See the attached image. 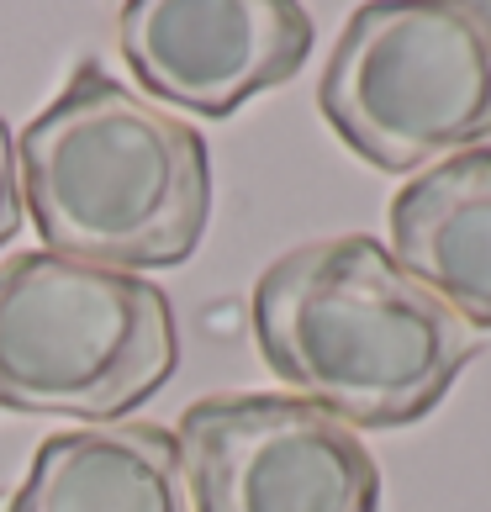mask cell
Returning a JSON list of instances; mask_svg holds the SVG:
<instances>
[{
    "instance_id": "obj_1",
    "label": "cell",
    "mask_w": 491,
    "mask_h": 512,
    "mask_svg": "<svg viewBox=\"0 0 491 512\" xmlns=\"http://www.w3.org/2000/svg\"><path fill=\"white\" fill-rule=\"evenodd\" d=\"M259 354L344 428L423 423L481 354V333L370 233L317 238L254 280Z\"/></svg>"
},
{
    "instance_id": "obj_2",
    "label": "cell",
    "mask_w": 491,
    "mask_h": 512,
    "mask_svg": "<svg viewBox=\"0 0 491 512\" xmlns=\"http://www.w3.org/2000/svg\"><path fill=\"white\" fill-rule=\"evenodd\" d=\"M22 201L48 254L101 270H175L212 222L206 138L85 59L16 143Z\"/></svg>"
},
{
    "instance_id": "obj_3",
    "label": "cell",
    "mask_w": 491,
    "mask_h": 512,
    "mask_svg": "<svg viewBox=\"0 0 491 512\" xmlns=\"http://www.w3.org/2000/svg\"><path fill=\"white\" fill-rule=\"evenodd\" d=\"M180 370L169 296L48 249L0 264V412L117 423Z\"/></svg>"
},
{
    "instance_id": "obj_4",
    "label": "cell",
    "mask_w": 491,
    "mask_h": 512,
    "mask_svg": "<svg viewBox=\"0 0 491 512\" xmlns=\"http://www.w3.org/2000/svg\"><path fill=\"white\" fill-rule=\"evenodd\" d=\"M317 111L360 164L407 175L491 138V0L360 6L338 32Z\"/></svg>"
},
{
    "instance_id": "obj_5",
    "label": "cell",
    "mask_w": 491,
    "mask_h": 512,
    "mask_svg": "<svg viewBox=\"0 0 491 512\" xmlns=\"http://www.w3.org/2000/svg\"><path fill=\"white\" fill-rule=\"evenodd\" d=\"M191 512H381V465L354 428L291 391H222L180 412Z\"/></svg>"
},
{
    "instance_id": "obj_6",
    "label": "cell",
    "mask_w": 491,
    "mask_h": 512,
    "mask_svg": "<svg viewBox=\"0 0 491 512\" xmlns=\"http://www.w3.org/2000/svg\"><path fill=\"white\" fill-rule=\"evenodd\" d=\"M117 43L148 96L196 117H233L312 59L317 27L291 0H132Z\"/></svg>"
},
{
    "instance_id": "obj_7",
    "label": "cell",
    "mask_w": 491,
    "mask_h": 512,
    "mask_svg": "<svg viewBox=\"0 0 491 512\" xmlns=\"http://www.w3.org/2000/svg\"><path fill=\"white\" fill-rule=\"evenodd\" d=\"M391 259L476 333L491 328V148H465L396 191Z\"/></svg>"
},
{
    "instance_id": "obj_8",
    "label": "cell",
    "mask_w": 491,
    "mask_h": 512,
    "mask_svg": "<svg viewBox=\"0 0 491 512\" xmlns=\"http://www.w3.org/2000/svg\"><path fill=\"white\" fill-rule=\"evenodd\" d=\"M6 512H191L175 433L159 423L53 433Z\"/></svg>"
},
{
    "instance_id": "obj_9",
    "label": "cell",
    "mask_w": 491,
    "mask_h": 512,
    "mask_svg": "<svg viewBox=\"0 0 491 512\" xmlns=\"http://www.w3.org/2000/svg\"><path fill=\"white\" fill-rule=\"evenodd\" d=\"M16 227H22V164H16L11 127L0 117V249L16 238Z\"/></svg>"
}]
</instances>
